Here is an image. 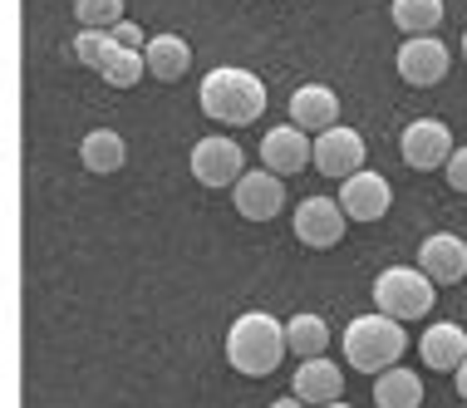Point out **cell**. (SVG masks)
Listing matches in <instances>:
<instances>
[{"instance_id":"obj_1","label":"cell","mask_w":467,"mask_h":408,"mask_svg":"<svg viewBox=\"0 0 467 408\" xmlns=\"http://www.w3.org/2000/svg\"><path fill=\"white\" fill-rule=\"evenodd\" d=\"M290 354L285 344V320H275L266 310H246L236 315L226 330V364L246 379H266L281 369V360Z\"/></svg>"},{"instance_id":"obj_2","label":"cell","mask_w":467,"mask_h":408,"mask_svg":"<svg viewBox=\"0 0 467 408\" xmlns=\"http://www.w3.org/2000/svg\"><path fill=\"white\" fill-rule=\"evenodd\" d=\"M197 99H202V113L226 123V129H246V123H256L261 113H266V84H261V74L236 69V65L212 69L207 79H202Z\"/></svg>"},{"instance_id":"obj_3","label":"cell","mask_w":467,"mask_h":408,"mask_svg":"<svg viewBox=\"0 0 467 408\" xmlns=\"http://www.w3.org/2000/svg\"><path fill=\"white\" fill-rule=\"evenodd\" d=\"M339 350H345V364L349 369L384 374V369H394L403 360V350H409V330H403V320H394V315H384V310L355 315V320L345 325Z\"/></svg>"},{"instance_id":"obj_4","label":"cell","mask_w":467,"mask_h":408,"mask_svg":"<svg viewBox=\"0 0 467 408\" xmlns=\"http://www.w3.org/2000/svg\"><path fill=\"white\" fill-rule=\"evenodd\" d=\"M433 300L438 290L423 266H384L374 276V305L384 315H394V320H419V315L433 310Z\"/></svg>"},{"instance_id":"obj_5","label":"cell","mask_w":467,"mask_h":408,"mask_svg":"<svg viewBox=\"0 0 467 408\" xmlns=\"http://www.w3.org/2000/svg\"><path fill=\"white\" fill-rule=\"evenodd\" d=\"M187 168H192V177L202 187H236L246 177V152L236 138H197L192 152H187Z\"/></svg>"},{"instance_id":"obj_6","label":"cell","mask_w":467,"mask_h":408,"mask_svg":"<svg viewBox=\"0 0 467 408\" xmlns=\"http://www.w3.org/2000/svg\"><path fill=\"white\" fill-rule=\"evenodd\" d=\"M290 226H296V241L300 246H310V251H330L345 241V226H349V216L345 207H339L335 197H306L296 207V216H290Z\"/></svg>"},{"instance_id":"obj_7","label":"cell","mask_w":467,"mask_h":408,"mask_svg":"<svg viewBox=\"0 0 467 408\" xmlns=\"http://www.w3.org/2000/svg\"><path fill=\"white\" fill-rule=\"evenodd\" d=\"M399 152H403V162L409 168H448V158L458 152V143H452V129L443 119H413L409 129L399 133Z\"/></svg>"},{"instance_id":"obj_8","label":"cell","mask_w":467,"mask_h":408,"mask_svg":"<svg viewBox=\"0 0 467 408\" xmlns=\"http://www.w3.org/2000/svg\"><path fill=\"white\" fill-rule=\"evenodd\" d=\"M448 65H452V55L438 35H413V40L399 45V74H403V84H413V89L438 84L448 74Z\"/></svg>"},{"instance_id":"obj_9","label":"cell","mask_w":467,"mask_h":408,"mask_svg":"<svg viewBox=\"0 0 467 408\" xmlns=\"http://www.w3.org/2000/svg\"><path fill=\"white\" fill-rule=\"evenodd\" d=\"M364 138L355 129H345V123H335V129L315 133V168L325 177H355L364 173Z\"/></svg>"},{"instance_id":"obj_10","label":"cell","mask_w":467,"mask_h":408,"mask_svg":"<svg viewBox=\"0 0 467 408\" xmlns=\"http://www.w3.org/2000/svg\"><path fill=\"white\" fill-rule=\"evenodd\" d=\"M339 207H345L349 222H379V216L394 207V187L379 173H355L339 183Z\"/></svg>"},{"instance_id":"obj_11","label":"cell","mask_w":467,"mask_h":408,"mask_svg":"<svg viewBox=\"0 0 467 408\" xmlns=\"http://www.w3.org/2000/svg\"><path fill=\"white\" fill-rule=\"evenodd\" d=\"M261 162H266V173H275V177L306 173L315 162V143L306 138V129L281 123V129H271L266 138H261Z\"/></svg>"},{"instance_id":"obj_12","label":"cell","mask_w":467,"mask_h":408,"mask_svg":"<svg viewBox=\"0 0 467 408\" xmlns=\"http://www.w3.org/2000/svg\"><path fill=\"white\" fill-rule=\"evenodd\" d=\"M419 266L428 271V280H433V286H458V280L467 276V241H462L458 232H433V236H423Z\"/></svg>"},{"instance_id":"obj_13","label":"cell","mask_w":467,"mask_h":408,"mask_svg":"<svg viewBox=\"0 0 467 408\" xmlns=\"http://www.w3.org/2000/svg\"><path fill=\"white\" fill-rule=\"evenodd\" d=\"M232 202L246 222H271L275 212H285V177L275 173H246L232 187Z\"/></svg>"},{"instance_id":"obj_14","label":"cell","mask_w":467,"mask_h":408,"mask_svg":"<svg viewBox=\"0 0 467 408\" xmlns=\"http://www.w3.org/2000/svg\"><path fill=\"white\" fill-rule=\"evenodd\" d=\"M290 393H296L300 403H310V408L339 403V399H345V369H339L335 360H325V354H320V360H300Z\"/></svg>"},{"instance_id":"obj_15","label":"cell","mask_w":467,"mask_h":408,"mask_svg":"<svg viewBox=\"0 0 467 408\" xmlns=\"http://www.w3.org/2000/svg\"><path fill=\"white\" fill-rule=\"evenodd\" d=\"M290 123L306 133H325L339 123V94L330 84H300L290 94Z\"/></svg>"},{"instance_id":"obj_16","label":"cell","mask_w":467,"mask_h":408,"mask_svg":"<svg viewBox=\"0 0 467 408\" xmlns=\"http://www.w3.org/2000/svg\"><path fill=\"white\" fill-rule=\"evenodd\" d=\"M419 360L428 369H443V374H458L462 360H467V330L458 320H438L423 330L419 340Z\"/></svg>"},{"instance_id":"obj_17","label":"cell","mask_w":467,"mask_h":408,"mask_svg":"<svg viewBox=\"0 0 467 408\" xmlns=\"http://www.w3.org/2000/svg\"><path fill=\"white\" fill-rule=\"evenodd\" d=\"M79 158H84L89 173L109 177V173H119L123 162H129V143H123V133H113V129H89L84 143H79Z\"/></svg>"},{"instance_id":"obj_18","label":"cell","mask_w":467,"mask_h":408,"mask_svg":"<svg viewBox=\"0 0 467 408\" xmlns=\"http://www.w3.org/2000/svg\"><path fill=\"white\" fill-rule=\"evenodd\" d=\"M285 344L296 360H320L325 350H330V325H325V315L315 310H300L285 320Z\"/></svg>"},{"instance_id":"obj_19","label":"cell","mask_w":467,"mask_h":408,"mask_svg":"<svg viewBox=\"0 0 467 408\" xmlns=\"http://www.w3.org/2000/svg\"><path fill=\"white\" fill-rule=\"evenodd\" d=\"M143 55H148V74L153 79H182L192 69V45L182 35H153Z\"/></svg>"},{"instance_id":"obj_20","label":"cell","mask_w":467,"mask_h":408,"mask_svg":"<svg viewBox=\"0 0 467 408\" xmlns=\"http://www.w3.org/2000/svg\"><path fill=\"white\" fill-rule=\"evenodd\" d=\"M374 403L379 408H419L423 403V379L413 369H384L374 374Z\"/></svg>"},{"instance_id":"obj_21","label":"cell","mask_w":467,"mask_h":408,"mask_svg":"<svg viewBox=\"0 0 467 408\" xmlns=\"http://www.w3.org/2000/svg\"><path fill=\"white\" fill-rule=\"evenodd\" d=\"M389 16H394V25L409 40L413 35H433L438 25H443V0H394Z\"/></svg>"},{"instance_id":"obj_22","label":"cell","mask_w":467,"mask_h":408,"mask_svg":"<svg viewBox=\"0 0 467 408\" xmlns=\"http://www.w3.org/2000/svg\"><path fill=\"white\" fill-rule=\"evenodd\" d=\"M143 69H148V55H143V49H123V45H119V49L104 59V69H99V74H104L113 89H133L138 79H143Z\"/></svg>"},{"instance_id":"obj_23","label":"cell","mask_w":467,"mask_h":408,"mask_svg":"<svg viewBox=\"0 0 467 408\" xmlns=\"http://www.w3.org/2000/svg\"><path fill=\"white\" fill-rule=\"evenodd\" d=\"M119 49V40H113V30H79L74 35V59L89 69H104V59Z\"/></svg>"},{"instance_id":"obj_24","label":"cell","mask_w":467,"mask_h":408,"mask_svg":"<svg viewBox=\"0 0 467 408\" xmlns=\"http://www.w3.org/2000/svg\"><path fill=\"white\" fill-rule=\"evenodd\" d=\"M74 20L84 30H113L123 25V0H74Z\"/></svg>"},{"instance_id":"obj_25","label":"cell","mask_w":467,"mask_h":408,"mask_svg":"<svg viewBox=\"0 0 467 408\" xmlns=\"http://www.w3.org/2000/svg\"><path fill=\"white\" fill-rule=\"evenodd\" d=\"M443 177H448V187H452V193H467V148H458V152L448 158Z\"/></svg>"},{"instance_id":"obj_26","label":"cell","mask_w":467,"mask_h":408,"mask_svg":"<svg viewBox=\"0 0 467 408\" xmlns=\"http://www.w3.org/2000/svg\"><path fill=\"white\" fill-rule=\"evenodd\" d=\"M113 40H119L123 49H148V40H143V30H138L133 20H123V25H113Z\"/></svg>"},{"instance_id":"obj_27","label":"cell","mask_w":467,"mask_h":408,"mask_svg":"<svg viewBox=\"0 0 467 408\" xmlns=\"http://www.w3.org/2000/svg\"><path fill=\"white\" fill-rule=\"evenodd\" d=\"M452 379H458V399L467 403V360H462V369H458V374H452Z\"/></svg>"},{"instance_id":"obj_28","label":"cell","mask_w":467,"mask_h":408,"mask_svg":"<svg viewBox=\"0 0 467 408\" xmlns=\"http://www.w3.org/2000/svg\"><path fill=\"white\" fill-rule=\"evenodd\" d=\"M271 408H306V403H300V399H296V393H285V399H275Z\"/></svg>"},{"instance_id":"obj_29","label":"cell","mask_w":467,"mask_h":408,"mask_svg":"<svg viewBox=\"0 0 467 408\" xmlns=\"http://www.w3.org/2000/svg\"><path fill=\"white\" fill-rule=\"evenodd\" d=\"M325 408H349V403H345V399H339V403H325Z\"/></svg>"},{"instance_id":"obj_30","label":"cell","mask_w":467,"mask_h":408,"mask_svg":"<svg viewBox=\"0 0 467 408\" xmlns=\"http://www.w3.org/2000/svg\"><path fill=\"white\" fill-rule=\"evenodd\" d=\"M462 59H467V30H462Z\"/></svg>"}]
</instances>
